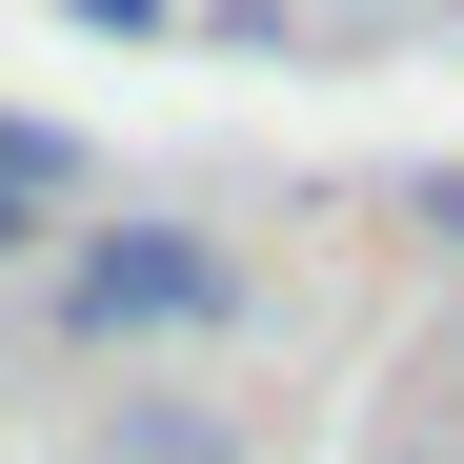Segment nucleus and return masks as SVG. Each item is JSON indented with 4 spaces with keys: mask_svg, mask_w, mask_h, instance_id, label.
I'll return each instance as SVG.
<instances>
[{
    "mask_svg": "<svg viewBox=\"0 0 464 464\" xmlns=\"http://www.w3.org/2000/svg\"><path fill=\"white\" fill-rule=\"evenodd\" d=\"M222 303H243V263H222L202 222H102V243H61V343H222Z\"/></svg>",
    "mask_w": 464,
    "mask_h": 464,
    "instance_id": "obj_1",
    "label": "nucleus"
},
{
    "mask_svg": "<svg viewBox=\"0 0 464 464\" xmlns=\"http://www.w3.org/2000/svg\"><path fill=\"white\" fill-rule=\"evenodd\" d=\"M82 202V141H41V121H0V263L41 243V222Z\"/></svg>",
    "mask_w": 464,
    "mask_h": 464,
    "instance_id": "obj_3",
    "label": "nucleus"
},
{
    "mask_svg": "<svg viewBox=\"0 0 464 464\" xmlns=\"http://www.w3.org/2000/svg\"><path fill=\"white\" fill-rule=\"evenodd\" d=\"M102 464H243V424L202 383H141V404H102Z\"/></svg>",
    "mask_w": 464,
    "mask_h": 464,
    "instance_id": "obj_2",
    "label": "nucleus"
},
{
    "mask_svg": "<svg viewBox=\"0 0 464 464\" xmlns=\"http://www.w3.org/2000/svg\"><path fill=\"white\" fill-rule=\"evenodd\" d=\"M424 222H444V243H464V162H444V182H424Z\"/></svg>",
    "mask_w": 464,
    "mask_h": 464,
    "instance_id": "obj_5",
    "label": "nucleus"
},
{
    "mask_svg": "<svg viewBox=\"0 0 464 464\" xmlns=\"http://www.w3.org/2000/svg\"><path fill=\"white\" fill-rule=\"evenodd\" d=\"M383 464H444V444H383Z\"/></svg>",
    "mask_w": 464,
    "mask_h": 464,
    "instance_id": "obj_6",
    "label": "nucleus"
},
{
    "mask_svg": "<svg viewBox=\"0 0 464 464\" xmlns=\"http://www.w3.org/2000/svg\"><path fill=\"white\" fill-rule=\"evenodd\" d=\"M82 21H102V41H141V21H162V0H82Z\"/></svg>",
    "mask_w": 464,
    "mask_h": 464,
    "instance_id": "obj_4",
    "label": "nucleus"
}]
</instances>
